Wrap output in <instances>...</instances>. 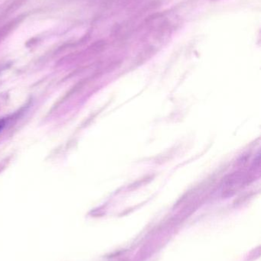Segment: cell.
<instances>
[{
    "label": "cell",
    "instance_id": "6da1fadb",
    "mask_svg": "<svg viewBox=\"0 0 261 261\" xmlns=\"http://www.w3.org/2000/svg\"><path fill=\"white\" fill-rule=\"evenodd\" d=\"M5 123L3 121H0V130L3 129V127H4Z\"/></svg>",
    "mask_w": 261,
    "mask_h": 261
}]
</instances>
